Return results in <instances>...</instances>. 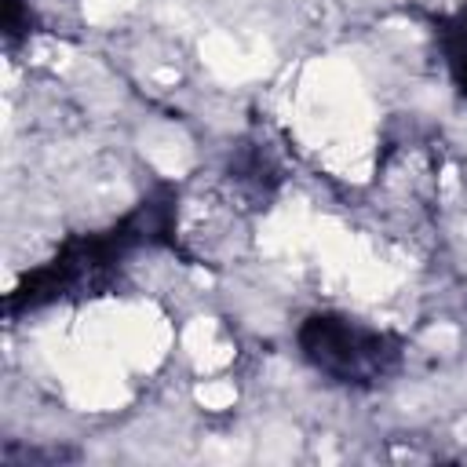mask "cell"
Instances as JSON below:
<instances>
[{"label":"cell","instance_id":"3","mask_svg":"<svg viewBox=\"0 0 467 467\" xmlns=\"http://www.w3.org/2000/svg\"><path fill=\"white\" fill-rule=\"evenodd\" d=\"M434 47H438V58H441L452 88L467 99V7L441 15L434 22Z\"/></svg>","mask_w":467,"mask_h":467},{"label":"cell","instance_id":"1","mask_svg":"<svg viewBox=\"0 0 467 467\" xmlns=\"http://www.w3.org/2000/svg\"><path fill=\"white\" fill-rule=\"evenodd\" d=\"M175 190L157 186L150 197H142L120 223L69 237L44 266L29 270L7 296V314H29L44 310L51 303H69L84 296H99L106 285L117 281V274L128 266V259L139 248L161 244L171 237V215H175Z\"/></svg>","mask_w":467,"mask_h":467},{"label":"cell","instance_id":"2","mask_svg":"<svg viewBox=\"0 0 467 467\" xmlns=\"http://www.w3.org/2000/svg\"><path fill=\"white\" fill-rule=\"evenodd\" d=\"M296 343H299L303 361L317 376L347 390H372L387 383L401 368V358H405L401 336L365 325L350 314H336V310L310 314L299 325Z\"/></svg>","mask_w":467,"mask_h":467}]
</instances>
